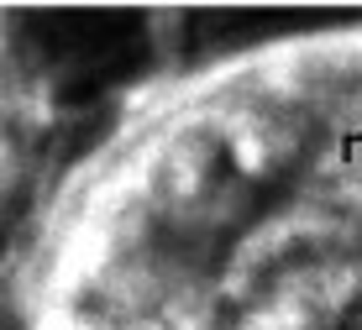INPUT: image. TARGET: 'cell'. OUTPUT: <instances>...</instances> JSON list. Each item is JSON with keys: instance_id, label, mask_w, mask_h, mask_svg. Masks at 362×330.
Returning <instances> with one entry per match:
<instances>
[{"instance_id": "obj_1", "label": "cell", "mask_w": 362, "mask_h": 330, "mask_svg": "<svg viewBox=\"0 0 362 330\" xmlns=\"http://www.w3.org/2000/svg\"><path fill=\"white\" fill-rule=\"evenodd\" d=\"M6 294L16 330H362V16L127 84Z\"/></svg>"}]
</instances>
